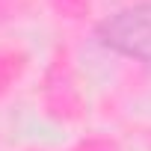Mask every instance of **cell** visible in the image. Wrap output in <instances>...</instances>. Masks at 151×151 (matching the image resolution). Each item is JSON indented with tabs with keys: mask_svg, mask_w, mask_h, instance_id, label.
Returning <instances> with one entry per match:
<instances>
[{
	"mask_svg": "<svg viewBox=\"0 0 151 151\" xmlns=\"http://www.w3.org/2000/svg\"><path fill=\"white\" fill-rule=\"evenodd\" d=\"M95 39L116 56L151 65V0H133L107 15L95 27Z\"/></svg>",
	"mask_w": 151,
	"mask_h": 151,
	"instance_id": "6da1fadb",
	"label": "cell"
}]
</instances>
